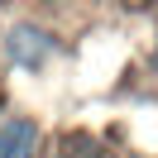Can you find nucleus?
Returning <instances> with one entry per match:
<instances>
[{"label":"nucleus","instance_id":"obj_3","mask_svg":"<svg viewBox=\"0 0 158 158\" xmlns=\"http://www.w3.org/2000/svg\"><path fill=\"white\" fill-rule=\"evenodd\" d=\"M39 5H48V10H58V5H72V0H39Z\"/></svg>","mask_w":158,"mask_h":158},{"label":"nucleus","instance_id":"obj_2","mask_svg":"<svg viewBox=\"0 0 158 158\" xmlns=\"http://www.w3.org/2000/svg\"><path fill=\"white\" fill-rule=\"evenodd\" d=\"M34 148H39V125L29 115L0 120V158H34Z\"/></svg>","mask_w":158,"mask_h":158},{"label":"nucleus","instance_id":"obj_1","mask_svg":"<svg viewBox=\"0 0 158 158\" xmlns=\"http://www.w3.org/2000/svg\"><path fill=\"white\" fill-rule=\"evenodd\" d=\"M0 53H5V62L19 67V72H43L53 62V53H58V34L43 29V24H34V19H19V24L5 29Z\"/></svg>","mask_w":158,"mask_h":158},{"label":"nucleus","instance_id":"obj_4","mask_svg":"<svg viewBox=\"0 0 158 158\" xmlns=\"http://www.w3.org/2000/svg\"><path fill=\"white\" fill-rule=\"evenodd\" d=\"M153 67H158V39H153Z\"/></svg>","mask_w":158,"mask_h":158},{"label":"nucleus","instance_id":"obj_6","mask_svg":"<svg viewBox=\"0 0 158 158\" xmlns=\"http://www.w3.org/2000/svg\"><path fill=\"white\" fill-rule=\"evenodd\" d=\"M5 5H10V0H0V10H5Z\"/></svg>","mask_w":158,"mask_h":158},{"label":"nucleus","instance_id":"obj_5","mask_svg":"<svg viewBox=\"0 0 158 158\" xmlns=\"http://www.w3.org/2000/svg\"><path fill=\"white\" fill-rule=\"evenodd\" d=\"M43 158H62V153H43Z\"/></svg>","mask_w":158,"mask_h":158}]
</instances>
